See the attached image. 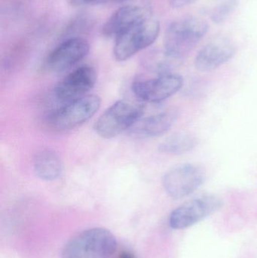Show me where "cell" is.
I'll return each instance as SVG.
<instances>
[{
    "label": "cell",
    "instance_id": "1",
    "mask_svg": "<svg viewBox=\"0 0 257 258\" xmlns=\"http://www.w3.org/2000/svg\"><path fill=\"white\" fill-rule=\"evenodd\" d=\"M117 248L114 235L96 227L75 235L65 245L62 258H110Z\"/></svg>",
    "mask_w": 257,
    "mask_h": 258
},
{
    "label": "cell",
    "instance_id": "2",
    "mask_svg": "<svg viewBox=\"0 0 257 258\" xmlns=\"http://www.w3.org/2000/svg\"><path fill=\"white\" fill-rule=\"evenodd\" d=\"M208 30V24L201 18H186L175 21L167 27L164 34L166 54L174 58L188 55Z\"/></svg>",
    "mask_w": 257,
    "mask_h": 258
},
{
    "label": "cell",
    "instance_id": "3",
    "mask_svg": "<svg viewBox=\"0 0 257 258\" xmlns=\"http://www.w3.org/2000/svg\"><path fill=\"white\" fill-rule=\"evenodd\" d=\"M143 114V107L140 104L121 100L101 115L94 129L101 138L110 139L132 128Z\"/></svg>",
    "mask_w": 257,
    "mask_h": 258
},
{
    "label": "cell",
    "instance_id": "4",
    "mask_svg": "<svg viewBox=\"0 0 257 258\" xmlns=\"http://www.w3.org/2000/svg\"><path fill=\"white\" fill-rule=\"evenodd\" d=\"M160 25L158 21L148 18L116 36L113 54L119 61H124L139 51L150 46L158 38Z\"/></svg>",
    "mask_w": 257,
    "mask_h": 258
},
{
    "label": "cell",
    "instance_id": "5",
    "mask_svg": "<svg viewBox=\"0 0 257 258\" xmlns=\"http://www.w3.org/2000/svg\"><path fill=\"white\" fill-rule=\"evenodd\" d=\"M101 104V98L93 95L69 101L48 115V125L60 131L75 128L89 121L98 111Z\"/></svg>",
    "mask_w": 257,
    "mask_h": 258
},
{
    "label": "cell",
    "instance_id": "6",
    "mask_svg": "<svg viewBox=\"0 0 257 258\" xmlns=\"http://www.w3.org/2000/svg\"><path fill=\"white\" fill-rule=\"evenodd\" d=\"M223 206V200L217 196H199L175 209L170 214L169 224L175 230L188 228L215 213Z\"/></svg>",
    "mask_w": 257,
    "mask_h": 258
},
{
    "label": "cell",
    "instance_id": "7",
    "mask_svg": "<svg viewBox=\"0 0 257 258\" xmlns=\"http://www.w3.org/2000/svg\"><path fill=\"white\" fill-rule=\"evenodd\" d=\"M205 179L206 172L202 166L186 164L165 174L162 184L169 197L180 200L197 190L205 183Z\"/></svg>",
    "mask_w": 257,
    "mask_h": 258
},
{
    "label": "cell",
    "instance_id": "8",
    "mask_svg": "<svg viewBox=\"0 0 257 258\" xmlns=\"http://www.w3.org/2000/svg\"><path fill=\"white\" fill-rule=\"evenodd\" d=\"M183 84L184 80L181 76L164 73L155 78L136 80L132 90L140 101L159 103L179 92Z\"/></svg>",
    "mask_w": 257,
    "mask_h": 258
},
{
    "label": "cell",
    "instance_id": "9",
    "mask_svg": "<svg viewBox=\"0 0 257 258\" xmlns=\"http://www.w3.org/2000/svg\"><path fill=\"white\" fill-rule=\"evenodd\" d=\"M89 48V42L82 38L67 39L50 53L45 60V68L51 72H63L85 57Z\"/></svg>",
    "mask_w": 257,
    "mask_h": 258
},
{
    "label": "cell",
    "instance_id": "10",
    "mask_svg": "<svg viewBox=\"0 0 257 258\" xmlns=\"http://www.w3.org/2000/svg\"><path fill=\"white\" fill-rule=\"evenodd\" d=\"M98 79L95 68L83 66L72 71L56 86L54 94L60 101H73L85 96L84 94L92 90Z\"/></svg>",
    "mask_w": 257,
    "mask_h": 258
},
{
    "label": "cell",
    "instance_id": "11",
    "mask_svg": "<svg viewBox=\"0 0 257 258\" xmlns=\"http://www.w3.org/2000/svg\"><path fill=\"white\" fill-rule=\"evenodd\" d=\"M236 51L235 44L226 38L211 41L200 50L195 66L202 72L214 71L229 61Z\"/></svg>",
    "mask_w": 257,
    "mask_h": 258
},
{
    "label": "cell",
    "instance_id": "12",
    "mask_svg": "<svg viewBox=\"0 0 257 258\" xmlns=\"http://www.w3.org/2000/svg\"><path fill=\"white\" fill-rule=\"evenodd\" d=\"M150 18V12L146 8L137 6H124L111 15L103 28L107 36H118L137 23Z\"/></svg>",
    "mask_w": 257,
    "mask_h": 258
},
{
    "label": "cell",
    "instance_id": "13",
    "mask_svg": "<svg viewBox=\"0 0 257 258\" xmlns=\"http://www.w3.org/2000/svg\"><path fill=\"white\" fill-rule=\"evenodd\" d=\"M177 115L172 111L163 112L140 119L131 128V134L140 138H155L165 134L173 125Z\"/></svg>",
    "mask_w": 257,
    "mask_h": 258
},
{
    "label": "cell",
    "instance_id": "14",
    "mask_svg": "<svg viewBox=\"0 0 257 258\" xmlns=\"http://www.w3.org/2000/svg\"><path fill=\"white\" fill-rule=\"evenodd\" d=\"M33 169L39 178L54 180L63 171V164L59 155L51 149H44L36 155L33 161Z\"/></svg>",
    "mask_w": 257,
    "mask_h": 258
},
{
    "label": "cell",
    "instance_id": "15",
    "mask_svg": "<svg viewBox=\"0 0 257 258\" xmlns=\"http://www.w3.org/2000/svg\"><path fill=\"white\" fill-rule=\"evenodd\" d=\"M197 139L189 134L173 135L164 140L159 146L162 153L172 155H181L192 151L197 145Z\"/></svg>",
    "mask_w": 257,
    "mask_h": 258
},
{
    "label": "cell",
    "instance_id": "16",
    "mask_svg": "<svg viewBox=\"0 0 257 258\" xmlns=\"http://www.w3.org/2000/svg\"><path fill=\"white\" fill-rule=\"evenodd\" d=\"M237 6H238V3L235 0L220 5L214 9V12H212L211 19L217 24L223 22L232 14V12H233Z\"/></svg>",
    "mask_w": 257,
    "mask_h": 258
},
{
    "label": "cell",
    "instance_id": "17",
    "mask_svg": "<svg viewBox=\"0 0 257 258\" xmlns=\"http://www.w3.org/2000/svg\"><path fill=\"white\" fill-rule=\"evenodd\" d=\"M196 1L197 0H172L170 5H172V7L178 9V8H182L188 6V5L193 4V3Z\"/></svg>",
    "mask_w": 257,
    "mask_h": 258
},
{
    "label": "cell",
    "instance_id": "18",
    "mask_svg": "<svg viewBox=\"0 0 257 258\" xmlns=\"http://www.w3.org/2000/svg\"><path fill=\"white\" fill-rule=\"evenodd\" d=\"M71 3L75 6H82V5L89 4L95 0H70Z\"/></svg>",
    "mask_w": 257,
    "mask_h": 258
},
{
    "label": "cell",
    "instance_id": "19",
    "mask_svg": "<svg viewBox=\"0 0 257 258\" xmlns=\"http://www.w3.org/2000/svg\"><path fill=\"white\" fill-rule=\"evenodd\" d=\"M113 1L120 2V1H122V0H113Z\"/></svg>",
    "mask_w": 257,
    "mask_h": 258
}]
</instances>
